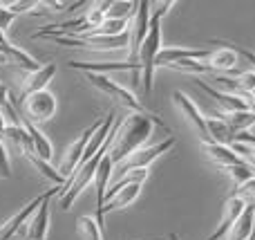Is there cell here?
I'll use <instances>...</instances> for the list:
<instances>
[{"label":"cell","mask_w":255,"mask_h":240,"mask_svg":"<svg viewBox=\"0 0 255 240\" xmlns=\"http://www.w3.org/2000/svg\"><path fill=\"white\" fill-rule=\"evenodd\" d=\"M67 67L72 70L85 72V74H106V72H132L139 74L141 65L139 63H130V61H121V63H85V61H70Z\"/></svg>","instance_id":"obj_16"},{"label":"cell","mask_w":255,"mask_h":240,"mask_svg":"<svg viewBox=\"0 0 255 240\" xmlns=\"http://www.w3.org/2000/svg\"><path fill=\"white\" fill-rule=\"evenodd\" d=\"M197 85L208 94L211 99H215V103L222 108V115H233V112H244L251 110V103H249V97H240V94H231V92H222L215 85H208L204 79L195 76Z\"/></svg>","instance_id":"obj_10"},{"label":"cell","mask_w":255,"mask_h":240,"mask_svg":"<svg viewBox=\"0 0 255 240\" xmlns=\"http://www.w3.org/2000/svg\"><path fill=\"white\" fill-rule=\"evenodd\" d=\"M25 103V112L27 119L31 124H43V121H49L56 112V97H54L49 90H43V92H34L29 97L22 99Z\"/></svg>","instance_id":"obj_9"},{"label":"cell","mask_w":255,"mask_h":240,"mask_svg":"<svg viewBox=\"0 0 255 240\" xmlns=\"http://www.w3.org/2000/svg\"><path fill=\"white\" fill-rule=\"evenodd\" d=\"M76 229L85 240H103V229L97 225V218L92 216H81L79 223H76Z\"/></svg>","instance_id":"obj_25"},{"label":"cell","mask_w":255,"mask_h":240,"mask_svg":"<svg viewBox=\"0 0 255 240\" xmlns=\"http://www.w3.org/2000/svg\"><path fill=\"white\" fill-rule=\"evenodd\" d=\"M9 103V88L4 83H0V110Z\"/></svg>","instance_id":"obj_32"},{"label":"cell","mask_w":255,"mask_h":240,"mask_svg":"<svg viewBox=\"0 0 255 240\" xmlns=\"http://www.w3.org/2000/svg\"><path fill=\"white\" fill-rule=\"evenodd\" d=\"M152 13H150V29L145 36L143 45L139 49V65H141V85H143V92L150 94L154 88V61H157L159 52H161V18L170 11V7H175L172 0L168 2H152Z\"/></svg>","instance_id":"obj_2"},{"label":"cell","mask_w":255,"mask_h":240,"mask_svg":"<svg viewBox=\"0 0 255 240\" xmlns=\"http://www.w3.org/2000/svg\"><path fill=\"white\" fill-rule=\"evenodd\" d=\"M154 126L163 128L168 135H170V128H168L166 124H159V121H154L152 117L139 115V112H130L128 117L117 121V133H115V139H112L110 151H108L112 164L119 166L121 162L132 155V153L143 148L145 142L150 139V135H152Z\"/></svg>","instance_id":"obj_1"},{"label":"cell","mask_w":255,"mask_h":240,"mask_svg":"<svg viewBox=\"0 0 255 240\" xmlns=\"http://www.w3.org/2000/svg\"><path fill=\"white\" fill-rule=\"evenodd\" d=\"M249 103H251V110H255V97H249Z\"/></svg>","instance_id":"obj_35"},{"label":"cell","mask_w":255,"mask_h":240,"mask_svg":"<svg viewBox=\"0 0 255 240\" xmlns=\"http://www.w3.org/2000/svg\"><path fill=\"white\" fill-rule=\"evenodd\" d=\"M134 11H136V2H130V0H117V2H110L108 18H117V20H132Z\"/></svg>","instance_id":"obj_26"},{"label":"cell","mask_w":255,"mask_h":240,"mask_svg":"<svg viewBox=\"0 0 255 240\" xmlns=\"http://www.w3.org/2000/svg\"><path fill=\"white\" fill-rule=\"evenodd\" d=\"M139 193H141V184H128L121 191H117L115 196L106 202V207H103V218H106V214H110V211H119V209L130 207L132 202L139 198Z\"/></svg>","instance_id":"obj_20"},{"label":"cell","mask_w":255,"mask_h":240,"mask_svg":"<svg viewBox=\"0 0 255 240\" xmlns=\"http://www.w3.org/2000/svg\"><path fill=\"white\" fill-rule=\"evenodd\" d=\"M247 205H249V202L244 200V198L233 196V193H231L229 200L224 202V214H222L220 225H217V229H215V232H213L206 240H226V236L231 234V229L235 227V223L242 218V214H244V209H247Z\"/></svg>","instance_id":"obj_11"},{"label":"cell","mask_w":255,"mask_h":240,"mask_svg":"<svg viewBox=\"0 0 255 240\" xmlns=\"http://www.w3.org/2000/svg\"><path fill=\"white\" fill-rule=\"evenodd\" d=\"M56 74V63H45L43 67H38L36 72H25V79H22V90H20V99L29 97L34 92H43L47 90L49 81Z\"/></svg>","instance_id":"obj_15"},{"label":"cell","mask_w":255,"mask_h":240,"mask_svg":"<svg viewBox=\"0 0 255 240\" xmlns=\"http://www.w3.org/2000/svg\"><path fill=\"white\" fill-rule=\"evenodd\" d=\"M9 178H11V164H9L7 146L0 139V180H9Z\"/></svg>","instance_id":"obj_28"},{"label":"cell","mask_w":255,"mask_h":240,"mask_svg":"<svg viewBox=\"0 0 255 240\" xmlns=\"http://www.w3.org/2000/svg\"><path fill=\"white\" fill-rule=\"evenodd\" d=\"M206 128H208V135H211V142L215 144H226L231 146L233 144V130L229 128L224 119L220 115H213V117H206Z\"/></svg>","instance_id":"obj_22"},{"label":"cell","mask_w":255,"mask_h":240,"mask_svg":"<svg viewBox=\"0 0 255 240\" xmlns=\"http://www.w3.org/2000/svg\"><path fill=\"white\" fill-rule=\"evenodd\" d=\"M112 173H115V164H112L110 155L106 153V157L101 160L97 169V175H94V191H97V225L103 229V207H106V193H108V184L112 180Z\"/></svg>","instance_id":"obj_12"},{"label":"cell","mask_w":255,"mask_h":240,"mask_svg":"<svg viewBox=\"0 0 255 240\" xmlns=\"http://www.w3.org/2000/svg\"><path fill=\"white\" fill-rule=\"evenodd\" d=\"M85 79L90 81V85H92V88H97L99 92H103L106 97H110L112 101H117L119 106H124V108H128V110H132V112H139V115L152 117V119L159 121V124H166V121H163L157 112H152L148 106H143V101H141V99H136V94L132 92V90H128L121 83L112 81L110 76H106V74H85Z\"/></svg>","instance_id":"obj_3"},{"label":"cell","mask_w":255,"mask_h":240,"mask_svg":"<svg viewBox=\"0 0 255 240\" xmlns=\"http://www.w3.org/2000/svg\"><path fill=\"white\" fill-rule=\"evenodd\" d=\"M211 49H199V47H161L154 67H170L172 63L179 61H208Z\"/></svg>","instance_id":"obj_13"},{"label":"cell","mask_w":255,"mask_h":240,"mask_svg":"<svg viewBox=\"0 0 255 240\" xmlns=\"http://www.w3.org/2000/svg\"><path fill=\"white\" fill-rule=\"evenodd\" d=\"M16 18H18L16 13H11L7 7H2V4H0V29L7 31L9 27L13 25V20H16Z\"/></svg>","instance_id":"obj_30"},{"label":"cell","mask_w":255,"mask_h":240,"mask_svg":"<svg viewBox=\"0 0 255 240\" xmlns=\"http://www.w3.org/2000/svg\"><path fill=\"white\" fill-rule=\"evenodd\" d=\"M240 61V54L235 52V47L231 43H226V47L220 49H213L211 56H208V67L213 72H231L238 67Z\"/></svg>","instance_id":"obj_18"},{"label":"cell","mask_w":255,"mask_h":240,"mask_svg":"<svg viewBox=\"0 0 255 240\" xmlns=\"http://www.w3.org/2000/svg\"><path fill=\"white\" fill-rule=\"evenodd\" d=\"M224 173L231 178V182H233V187H235V189H240L244 182H249L251 178H255V171H253L249 164L229 166V169H224Z\"/></svg>","instance_id":"obj_27"},{"label":"cell","mask_w":255,"mask_h":240,"mask_svg":"<svg viewBox=\"0 0 255 240\" xmlns=\"http://www.w3.org/2000/svg\"><path fill=\"white\" fill-rule=\"evenodd\" d=\"M253 223H255V202H249L244 214H242V218L235 223V227L231 229V234L226 236V240H251Z\"/></svg>","instance_id":"obj_21"},{"label":"cell","mask_w":255,"mask_h":240,"mask_svg":"<svg viewBox=\"0 0 255 240\" xmlns=\"http://www.w3.org/2000/svg\"><path fill=\"white\" fill-rule=\"evenodd\" d=\"M0 63H7V58H4V56H2V54H0Z\"/></svg>","instance_id":"obj_36"},{"label":"cell","mask_w":255,"mask_h":240,"mask_svg":"<svg viewBox=\"0 0 255 240\" xmlns=\"http://www.w3.org/2000/svg\"><path fill=\"white\" fill-rule=\"evenodd\" d=\"M56 193L63 196V187H54L45 193L43 202L38 205V209L34 211L29 220H27V234L25 229H20V234H25V240H45L49 232V200H52Z\"/></svg>","instance_id":"obj_8"},{"label":"cell","mask_w":255,"mask_h":240,"mask_svg":"<svg viewBox=\"0 0 255 240\" xmlns=\"http://www.w3.org/2000/svg\"><path fill=\"white\" fill-rule=\"evenodd\" d=\"M233 196H240L244 198L247 202H255V178H251L249 182H244L240 189H235Z\"/></svg>","instance_id":"obj_29"},{"label":"cell","mask_w":255,"mask_h":240,"mask_svg":"<svg viewBox=\"0 0 255 240\" xmlns=\"http://www.w3.org/2000/svg\"><path fill=\"white\" fill-rule=\"evenodd\" d=\"M202 151L204 155L208 157V160L213 162V164H217L220 169H229V166H240V164H247V162L242 160V157L235 153L233 144L231 146H226V144H202Z\"/></svg>","instance_id":"obj_17"},{"label":"cell","mask_w":255,"mask_h":240,"mask_svg":"<svg viewBox=\"0 0 255 240\" xmlns=\"http://www.w3.org/2000/svg\"><path fill=\"white\" fill-rule=\"evenodd\" d=\"M175 146V137H166L163 142H159V144H152V146H143V148H139L136 153H132L128 160H124L119 166H115V173L112 175H117V180L121 178V175H126V173H130V171H139V169H148L150 164H152L157 157H161L163 153H168L170 148Z\"/></svg>","instance_id":"obj_5"},{"label":"cell","mask_w":255,"mask_h":240,"mask_svg":"<svg viewBox=\"0 0 255 240\" xmlns=\"http://www.w3.org/2000/svg\"><path fill=\"white\" fill-rule=\"evenodd\" d=\"M4 128H7V121H4V115L0 112V137H4Z\"/></svg>","instance_id":"obj_33"},{"label":"cell","mask_w":255,"mask_h":240,"mask_svg":"<svg viewBox=\"0 0 255 240\" xmlns=\"http://www.w3.org/2000/svg\"><path fill=\"white\" fill-rule=\"evenodd\" d=\"M20 117H22V115H20ZM22 126H25L27 135H29V139H31V146H34V155H38L40 160H45V162H52V157H54L52 142H49V139L45 137V135L40 133V130L36 128V126L31 124L27 117H22Z\"/></svg>","instance_id":"obj_19"},{"label":"cell","mask_w":255,"mask_h":240,"mask_svg":"<svg viewBox=\"0 0 255 240\" xmlns=\"http://www.w3.org/2000/svg\"><path fill=\"white\" fill-rule=\"evenodd\" d=\"M101 124H103V117H101V119H97L94 124H90L88 128H85L83 133H81L79 137H76L74 142L65 148V153H63L61 162H58V166H56V171L63 175V178H65V182L76 173V169H79V164H81V157H83V153H85V148H88L90 139H92V135L101 128Z\"/></svg>","instance_id":"obj_4"},{"label":"cell","mask_w":255,"mask_h":240,"mask_svg":"<svg viewBox=\"0 0 255 240\" xmlns=\"http://www.w3.org/2000/svg\"><path fill=\"white\" fill-rule=\"evenodd\" d=\"M25 155V160L29 162L31 166H34L36 171H38L43 178H47L49 182H54V187H65V178H63L61 173H58L56 169H54L49 162H45V160H40L38 155H34V153H22Z\"/></svg>","instance_id":"obj_23"},{"label":"cell","mask_w":255,"mask_h":240,"mask_svg":"<svg viewBox=\"0 0 255 240\" xmlns=\"http://www.w3.org/2000/svg\"><path fill=\"white\" fill-rule=\"evenodd\" d=\"M150 9H152V2L148 0H141L136 2V11L130 20V63H139V49L143 45L145 36H148V29H150Z\"/></svg>","instance_id":"obj_6"},{"label":"cell","mask_w":255,"mask_h":240,"mask_svg":"<svg viewBox=\"0 0 255 240\" xmlns=\"http://www.w3.org/2000/svg\"><path fill=\"white\" fill-rule=\"evenodd\" d=\"M233 47H235V52H238L240 56H244L249 63H251L253 70H255V52H251V49H244V47H238V45H233Z\"/></svg>","instance_id":"obj_31"},{"label":"cell","mask_w":255,"mask_h":240,"mask_svg":"<svg viewBox=\"0 0 255 240\" xmlns=\"http://www.w3.org/2000/svg\"><path fill=\"white\" fill-rule=\"evenodd\" d=\"M251 97H255V90H253V94H251Z\"/></svg>","instance_id":"obj_37"},{"label":"cell","mask_w":255,"mask_h":240,"mask_svg":"<svg viewBox=\"0 0 255 240\" xmlns=\"http://www.w3.org/2000/svg\"><path fill=\"white\" fill-rule=\"evenodd\" d=\"M172 103H175L177 110L181 112V117L193 126V130L197 133V137L202 139V144H211V135H208V128H206V117H204V112L197 108V103L186 92H181V90L172 92Z\"/></svg>","instance_id":"obj_7"},{"label":"cell","mask_w":255,"mask_h":240,"mask_svg":"<svg viewBox=\"0 0 255 240\" xmlns=\"http://www.w3.org/2000/svg\"><path fill=\"white\" fill-rule=\"evenodd\" d=\"M168 240H181L179 236H177V234L175 232H170V234H168Z\"/></svg>","instance_id":"obj_34"},{"label":"cell","mask_w":255,"mask_h":240,"mask_svg":"<svg viewBox=\"0 0 255 240\" xmlns=\"http://www.w3.org/2000/svg\"><path fill=\"white\" fill-rule=\"evenodd\" d=\"M222 119L229 124V128L233 130V135L244 133V130H251L255 126V110H244V112H233V115H222L217 112Z\"/></svg>","instance_id":"obj_24"},{"label":"cell","mask_w":255,"mask_h":240,"mask_svg":"<svg viewBox=\"0 0 255 240\" xmlns=\"http://www.w3.org/2000/svg\"><path fill=\"white\" fill-rule=\"evenodd\" d=\"M43 198H45V193L43 196H36L29 205H25L20 211H16L9 220H4V223L0 225V240H16V236L20 234V229L25 227V223L34 216V211L38 209V205L43 202Z\"/></svg>","instance_id":"obj_14"}]
</instances>
